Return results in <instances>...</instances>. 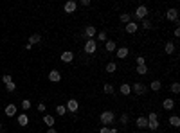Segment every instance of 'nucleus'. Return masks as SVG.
Returning <instances> with one entry per match:
<instances>
[{
    "label": "nucleus",
    "mask_w": 180,
    "mask_h": 133,
    "mask_svg": "<svg viewBox=\"0 0 180 133\" xmlns=\"http://www.w3.org/2000/svg\"><path fill=\"white\" fill-rule=\"evenodd\" d=\"M148 130L150 131H157L159 130V113L157 112H151V113H148Z\"/></svg>",
    "instance_id": "nucleus-1"
},
{
    "label": "nucleus",
    "mask_w": 180,
    "mask_h": 133,
    "mask_svg": "<svg viewBox=\"0 0 180 133\" xmlns=\"http://www.w3.org/2000/svg\"><path fill=\"white\" fill-rule=\"evenodd\" d=\"M99 121H101L105 126H110V124H114V121H115V113H114L112 110H105V112L99 115Z\"/></svg>",
    "instance_id": "nucleus-2"
},
{
    "label": "nucleus",
    "mask_w": 180,
    "mask_h": 133,
    "mask_svg": "<svg viewBox=\"0 0 180 133\" xmlns=\"http://www.w3.org/2000/svg\"><path fill=\"white\" fill-rule=\"evenodd\" d=\"M133 16H135L137 20H144V18L148 16V7H146V5H139V7L135 9Z\"/></svg>",
    "instance_id": "nucleus-3"
},
{
    "label": "nucleus",
    "mask_w": 180,
    "mask_h": 133,
    "mask_svg": "<svg viewBox=\"0 0 180 133\" xmlns=\"http://www.w3.org/2000/svg\"><path fill=\"white\" fill-rule=\"evenodd\" d=\"M85 52L87 54H94L96 50H97V41L96 40H87V43H85Z\"/></svg>",
    "instance_id": "nucleus-4"
},
{
    "label": "nucleus",
    "mask_w": 180,
    "mask_h": 133,
    "mask_svg": "<svg viewBox=\"0 0 180 133\" xmlns=\"http://www.w3.org/2000/svg\"><path fill=\"white\" fill-rule=\"evenodd\" d=\"M146 90H148V86H146L144 83H133V85H132V92H135L137 95H144Z\"/></svg>",
    "instance_id": "nucleus-5"
},
{
    "label": "nucleus",
    "mask_w": 180,
    "mask_h": 133,
    "mask_svg": "<svg viewBox=\"0 0 180 133\" xmlns=\"http://www.w3.org/2000/svg\"><path fill=\"white\" fill-rule=\"evenodd\" d=\"M65 108H67V112L76 113V112L79 110V103H78L76 99H69V101H67V104H65Z\"/></svg>",
    "instance_id": "nucleus-6"
},
{
    "label": "nucleus",
    "mask_w": 180,
    "mask_h": 133,
    "mask_svg": "<svg viewBox=\"0 0 180 133\" xmlns=\"http://www.w3.org/2000/svg\"><path fill=\"white\" fill-rule=\"evenodd\" d=\"M166 18H168L169 22H175V23H177V22H178V11H177L175 7L168 9V11H166Z\"/></svg>",
    "instance_id": "nucleus-7"
},
{
    "label": "nucleus",
    "mask_w": 180,
    "mask_h": 133,
    "mask_svg": "<svg viewBox=\"0 0 180 133\" xmlns=\"http://www.w3.org/2000/svg\"><path fill=\"white\" fill-rule=\"evenodd\" d=\"M97 34V29L94 27V25H87L85 27V31H83V36H87L88 40H94V36Z\"/></svg>",
    "instance_id": "nucleus-8"
},
{
    "label": "nucleus",
    "mask_w": 180,
    "mask_h": 133,
    "mask_svg": "<svg viewBox=\"0 0 180 133\" xmlns=\"http://www.w3.org/2000/svg\"><path fill=\"white\" fill-rule=\"evenodd\" d=\"M59 59H61L63 63H72V61H74V52H72V50H65V52H61Z\"/></svg>",
    "instance_id": "nucleus-9"
},
{
    "label": "nucleus",
    "mask_w": 180,
    "mask_h": 133,
    "mask_svg": "<svg viewBox=\"0 0 180 133\" xmlns=\"http://www.w3.org/2000/svg\"><path fill=\"white\" fill-rule=\"evenodd\" d=\"M49 81H52V83H59L61 81V74H59V70H50L49 72Z\"/></svg>",
    "instance_id": "nucleus-10"
},
{
    "label": "nucleus",
    "mask_w": 180,
    "mask_h": 133,
    "mask_svg": "<svg viewBox=\"0 0 180 133\" xmlns=\"http://www.w3.org/2000/svg\"><path fill=\"white\" fill-rule=\"evenodd\" d=\"M135 124H137V128H141V130H148V119H146L144 115H139L137 121H135Z\"/></svg>",
    "instance_id": "nucleus-11"
},
{
    "label": "nucleus",
    "mask_w": 180,
    "mask_h": 133,
    "mask_svg": "<svg viewBox=\"0 0 180 133\" xmlns=\"http://www.w3.org/2000/svg\"><path fill=\"white\" fill-rule=\"evenodd\" d=\"M63 9H65V13H69V14H70V13H74V11L78 9V4H76L74 0H69V2L63 5Z\"/></svg>",
    "instance_id": "nucleus-12"
},
{
    "label": "nucleus",
    "mask_w": 180,
    "mask_h": 133,
    "mask_svg": "<svg viewBox=\"0 0 180 133\" xmlns=\"http://www.w3.org/2000/svg\"><path fill=\"white\" fill-rule=\"evenodd\" d=\"M139 31V23L137 22H130V23H126V32L128 34H135Z\"/></svg>",
    "instance_id": "nucleus-13"
},
{
    "label": "nucleus",
    "mask_w": 180,
    "mask_h": 133,
    "mask_svg": "<svg viewBox=\"0 0 180 133\" xmlns=\"http://www.w3.org/2000/svg\"><path fill=\"white\" fill-rule=\"evenodd\" d=\"M105 50H106V52H114V50H117V43H115L114 40H106V41H105Z\"/></svg>",
    "instance_id": "nucleus-14"
},
{
    "label": "nucleus",
    "mask_w": 180,
    "mask_h": 133,
    "mask_svg": "<svg viewBox=\"0 0 180 133\" xmlns=\"http://www.w3.org/2000/svg\"><path fill=\"white\" fill-rule=\"evenodd\" d=\"M162 108H164L166 112L173 110V108H175V101H173V99H169V97H168V99H164V101H162Z\"/></svg>",
    "instance_id": "nucleus-15"
},
{
    "label": "nucleus",
    "mask_w": 180,
    "mask_h": 133,
    "mask_svg": "<svg viewBox=\"0 0 180 133\" xmlns=\"http://www.w3.org/2000/svg\"><path fill=\"white\" fill-rule=\"evenodd\" d=\"M119 92H121L123 95H130V94H132V85H128V83H123V85L119 86Z\"/></svg>",
    "instance_id": "nucleus-16"
},
{
    "label": "nucleus",
    "mask_w": 180,
    "mask_h": 133,
    "mask_svg": "<svg viewBox=\"0 0 180 133\" xmlns=\"http://www.w3.org/2000/svg\"><path fill=\"white\" fill-rule=\"evenodd\" d=\"M5 115H7V117H14V115H16V104H13V103L7 104V106H5Z\"/></svg>",
    "instance_id": "nucleus-17"
},
{
    "label": "nucleus",
    "mask_w": 180,
    "mask_h": 133,
    "mask_svg": "<svg viewBox=\"0 0 180 133\" xmlns=\"http://www.w3.org/2000/svg\"><path fill=\"white\" fill-rule=\"evenodd\" d=\"M18 124H20V126H23V128H25V126L29 124V115H27L25 112L18 115Z\"/></svg>",
    "instance_id": "nucleus-18"
},
{
    "label": "nucleus",
    "mask_w": 180,
    "mask_h": 133,
    "mask_svg": "<svg viewBox=\"0 0 180 133\" xmlns=\"http://www.w3.org/2000/svg\"><path fill=\"white\" fill-rule=\"evenodd\" d=\"M130 54V50H128V47H117V58H121V59H124L126 56Z\"/></svg>",
    "instance_id": "nucleus-19"
},
{
    "label": "nucleus",
    "mask_w": 180,
    "mask_h": 133,
    "mask_svg": "<svg viewBox=\"0 0 180 133\" xmlns=\"http://www.w3.org/2000/svg\"><path fill=\"white\" fill-rule=\"evenodd\" d=\"M175 49H177V45H175L173 41H168V43H166V47H164V50H166V54H169V56H171V54L175 52Z\"/></svg>",
    "instance_id": "nucleus-20"
},
{
    "label": "nucleus",
    "mask_w": 180,
    "mask_h": 133,
    "mask_svg": "<svg viewBox=\"0 0 180 133\" xmlns=\"http://www.w3.org/2000/svg\"><path fill=\"white\" fill-rule=\"evenodd\" d=\"M150 88H151V90H153V92H159V90H160V88H162V83H160V81H159V79H153V81H151V83H150Z\"/></svg>",
    "instance_id": "nucleus-21"
},
{
    "label": "nucleus",
    "mask_w": 180,
    "mask_h": 133,
    "mask_svg": "<svg viewBox=\"0 0 180 133\" xmlns=\"http://www.w3.org/2000/svg\"><path fill=\"white\" fill-rule=\"evenodd\" d=\"M43 122H45L49 128H52V126H54V115H43Z\"/></svg>",
    "instance_id": "nucleus-22"
},
{
    "label": "nucleus",
    "mask_w": 180,
    "mask_h": 133,
    "mask_svg": "<svg viewBox=\"0 0 180 133\" xmlns=\"http://www.w3.org/2000/svg\"><path fill=\"white\" fill-rule=\"evenodd\" d=\"M119 20H121L123 23H130V22H132V14H130V13H123V14L119 16Z\"/></svg>",
    "instance_id": "nucleus-23"
},
{
    "label": "nucleus",
    "mask_w": 180,
    "mask_h": 133,
    "mask_svg": "<svg viewBox=\"0 0 180 133\" xmlns=\"http://www.w3.org/2000/svg\"><path fill=\"white\" fill-rule=\"evenodd\" d=\"M40 41H41V36H40V34H32L27 43H29V45H34V43H40Z\"/></svg>",
    "instance_id": "nucleus-24"
},
{
    "label": "nucleus",
    "mask_w": 180,
    "mask_h": 133,
    "mask_svg": "<svg viewBox=\"0 0 180 133\" xmlns=\"http://www.w3.org/2000/svg\"><path fill=\"white\" fill-rule=\"evenodd\" d=\"M169 124H171L173 128H178V126H180V119L177 117V115H171V117H169Z\"/></svg>",
    "instance_id": "nucleus-25"
},
{
    "label": "nucleus",
    "mask_w": 180,
    "mask_h": 133,
    "mask_svg": "<svg viewBox=\"0 0 180 133\" xmlns=\"http://www.w3.org/2000/svg\"><path fill=\"white\" fill-rule=\"evenodd\" d=\"M103 92H105V94H108V95H112V94L115 92V88H114V86H112L110 83H106V85L103 86Z\"/></svg>",
    "instance_id": "nucleus-26"
},
{
    "label": "nucleus",
    "mask_w": 180,
    "mask_h": 133,
    "mask_svg": "<svg viewBox=\"0 0 180 133\" xmlns=\"http://www.w3.org/2000/svg\"><path fill=\"white\" fill-rule=\"evenodd\" d=\"M96 36H97V41H106V40H108V36H106V31H99Z\"/></svg>",
    "instance_id": "nucleus-27"
},
{
    "label": "nucleus",
    "mask_w": 180,
    "mask_h": 133,
    "mask_svg": "<svg viewBox=\"0 0 180 133\" xmlns=\"http://www.w3.org/2000/svg\"><path fill=\"white\" fill-rule=\"evenodd\" d=\"M117 70V63H114V61H110L108 65H106V72H110V74H114Z\"/></svg>",
    "instance_id": "nucleus-28"
},
{
    "label": "nucleus",
    "mask_w": 180,
    "mask_h": 133,
    "mask_svg": "<svg viewBox=\"0 0 180 133\" xmlns=\"http://www.w3.org/2000/svg\"><path fill=\"white\" fill-rule=\"evenodd\" d=\"M137 74L146 76V74H148V67H146V65H137Z\"/></svg>",
    "instance_id": "nucleus-29"
},
{
    "label": "nucleus",
    "mask_w": 180,
    "mask_h": 133,
    "mask_svg": "<svg viewBox=\"0 0 180 133\" xmlns=\"http://www.w3.org/2000/svg\"><path fill=\"white\" fill-rule=\"evenodd\" d=\"M65 113H67V108L63 104H58L56 106V115H65Z\"/></svg>",
    "instance_id": "nucleus-30"
},
{
    "label": "nucleus",
    "mask_w": 180,
    "mask_h": 133,
    "mask_svg": "<svg viewBox=\"0 0 180 133\" xmlns=\"http://www.w3.org/2000/svg\"><path fill=\"white\" fill-rule=\"evenodd\" d=\"M99 133H117V130H114V128H110V126H103Z\"/></svg>",
    "instance_id": "nucleus-31"
},
{
    "label": "nucleus",
    "mask_w": 180,
    "mask_h": 133,
    "mask_svg": "<svg viewBox=\"0 0 180 133\" xmlns=\"http://www.w3.org/2000/svg\"><path fill=\"white\" fill-rule=\"evenodd\" d=\"M31 106H32V103H31L29 99H23V101H22V108H23V112H25V110H29Z\"/></svg>",
    "instance_id": "nucleus-32"
},
{
    "label": "nucleus",
    "mask_w": 180,
    "mask_h": 133,
    "mask_svg": "<svg viewBox=\"0 0 180 133\" xmlns=\"http://www.w3.org/2000/svg\"><path fill=\"white\" fill-rule=\"evenodd\" d=\"M128 121H130V115H128V113H123V115L119 117V122H121V124H128Z\"/></svg>",
    "instance_id": "nucleus-33"
},
{
    "label": "nucleus",
    "mask_w": 180,
    "mask_h": 133,
    "mask_svg": "<svg viewBox=\"0 0 180 133\" xmlns=\"http://www.w3.org/2000/svg\"><path fill=\"white\" fill-rule=\"evenodd\" d=\"M2 81H4L5 85H9V83H13V77H11L9 74H4V76H2Z\"/></svg>",
    "instance_id": "nucleus-34"
},
{
    "label": "nucleus",
    "mask_w": 180,
    "mask_h": 133,
    "mask_svg": "<svg viewBox=\"0 0 180 133\" xmlns=\"http://www.w3.org/2000/svg\"><path fill=\"white\" fill-rule=\"evenodd\" d=\"M171 92H173V94H178V92H180V85L177 83V81L171 85Z\"/></svg>",
    "instance_id": "nucleus-35"
},
{
    "label": "nucleus",
    "mask_w": 180,
    "mask_h": 133,
    "mask_svg": "<svg viewBox=\"0 0 180 133\" xmlns=\"http://www.w3.org/2000/svg\"><path fill=\"white\" fill-rule=\"evenodd\" d=\"M141 25H142V29H150V27H151V22H150V20H148V18H144V20H142V23H141Z\"/></svg>",
    "instance_id": "nucleus-36"
},
{
    "label": "nucleus",
    "mask_w": 180,
    "mask_h": 133,
    "mask_svg": "<svg viewBox=\"0 0 180 133\" xmlns=\"http://www.w3.org/2000/svg\"><path fill=\"white\" fill-rule=\"evenodd\" d=\"M135 61H137V65H146V58H142V56H137Z\"/></svg>",
    "instance_id": "nucleus-37"
},
{
    "label": "nucleus",
    "mask_w": 180,
    "mask_h": 133,
    "mask_svg": "<svg viewBox=\"0 0 180 133\" xmlns=\"http://www.w3.org/2000/svg\"><path fill=\"white\" fill-rule=\"evenodd\" d=\"M5 88H7V92H14V90H16V85H14V83H9V85H5Z\"/></svg>",
    "instance_id": "nucleus-38"
},
{
    "label": "nucleus",
    "mask_w": 180,
    "mask_h": 133,
    "mask_svg": "<svg viewBox=\"0 0 180 133\" xmlns=\"http://www.w3.org/2000/svg\"><path fill=\"white\" fill-rule=\"evenodd\" d=\"M45 110H47L45 103H40V104H38V112H40V113H45Z\"/></svg>",
    "instance_id": "nucleus-39"
},
{
    "label": "nucleus",
    "mask_w": 180,
    "mask_h": 133,
    "mask_svg": "<svg viewBox=\"0 0 180 133\" xmlns=\"http://www.w3.org/2000/svg\"><path fill=\"white\" fill-rule=\"evenodd\" d=\"M81 5H83V7H88V5H90V0H81Z\"/></svg>",
    "instance_id": "nucleus-40"
},
{
    "label": "nucleus",
    "mask_w": 180,
    "mask_h": 133,
    "mask_svg": "<svg viewBox=\"0 0 180 133\" xmlns=\"http://www.w3.org/2000/svg\"><path fill=\"white\" fill-rule=\"evenodd\" d=\"M173 34H175V36H177V38H178V36H180V29H178V27H177V29H175V31H173Z\"/></svg>",
    "instance_id": "nucleus-41"
},
{
    "label": "nucleus",
    "mask_w": 180,
    "mask_h": 133,
    "mask_svg": "<svg viewBox=\"0 0 180 133\" xmlns=\"http://www.w3.org/2000/svg\"><path fill=\"white\" fill-rule=\"evenodd\" d=\"M47 133H58V131H56V130H54V126H52V128H49V130H47Z\"/></svg>",
    "instance_id": "nucleus-42"
},
{
    "label": "nucleus",
    "mask_w": 180,
    "mask_h": 133,
    "mask_svg": "<svg viewBox=\"0 0 180 133\" xmlns=\"http://www.w3.org/2000/svg\"><path fill=\"white\" fill-rule=\"evenodd\" d=\"M0 130H2V122H0Z\"/></svg>",
    "instance_id": "nucleus-43"
},
{
    "label": "nucleus",
    "mask_w": 180,
    "mask_h": 133,
    "mask_svg": "<svg viewBox=\"0 0 180 133\" xmlns=\"http://www.w3.org/2000/svg\"><path fill=\"white\" fill-rule=\"evenodd\" d=\"M70 133H72V131H70Z\"/></svg>",
    "instance_id": "nucleus-44"
}]
</instances>
